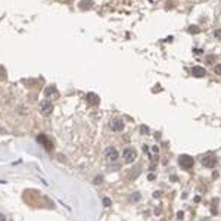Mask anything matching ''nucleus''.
Listing matches in <instances>:
<instances>
[{"instance_id": "17", "label": "nucleus", "mask_w": 221, "mask_h": 221, "mask_svg": "<svg viewBox=\"0 0 221 221\" xmlns=\"http://www.w3.org/2000/svg\"><path fill=\"white\" fill-rule=\"evenodd\" d=\"M103 205L105 206H110V199L109 198H103Z\"/></svg>"}, {"instance_id": "11", "label": "nucleus", "mask_w": 221, "mask_h": 221, "mask_svg": "<svg viewBox=\"0 0 221 221\" xmlns=\"http://www.w3.org/2000/svg\"><path fill=\"white\" fill-rule=\"evenodd\" d=\"M91 5H93V0H81L80 2V9H83V11L90 9Z\"/></svg>"}, {"instance_id": "2", "label": "nucleus", "mask_w": 221, "mask_h": 221, "mask_svg": "<svg viewBox=\"0 0 221 221\" xmlns=\"http://www.w3.org/2000/svg\"><path fill=\"white\" fill-rule=\"evenodd\" d=\"M122 158L127 164H131V162H134V159L137 158V152H136L134 148H127L122 152Z\"/></svg>"}, {"instance_id": "10", "label": "nucleus", "mask_w": 221, "mask_h": 221, "mask_svg": "<svg viewBox=\"0 0 221 221\" xmlns=\"http://www.w3.org/2000/svg\"><path fill=\"white\" fill-rule=\"evenodd\" d=\"M44 95H46V97H50V96H56V95H58L56 87H55V86H49V87H46V90H44Z\"/></svg>"}, {"instance_id": "12", "label": "nucleus", "mask_w": 221, "mask_h": 221, "mask_svg": "<svg viewBox=\"0 0 221 221\" xmlns=\"http://www.w3.org/2000/svg\"><path fill=\"white\" fill-rule=\"evenodd\" d=\"M205 62H206V64H209V65L215 64V56H214V55H209V56H206V58H205Z\"/></svg>"}, {"instance_id": "15", "label": "nucleus", "mask_w": 221, "mask_h": 221, "mask_svg": "<svg viewBox=\"0 0 221 221\" xmlns=\"http://www.w3.org/2000/svg\"><path fill=\"white\" fill-rule=\"evenodd\" d=\"M139 199H140V195H139V193H136V195H131V196H130V202L139 200Z\"/></svg>"}, {"instance_id": "19", "label": "nucleus", "mask_w": 221, "mask_h": 221, "mask_svg": "<svg viewBox=\"0 0 221 221\" xmlns=\"http://www.w3.org/2000/svg\"><path fill=\"white\" fill-rule=\"evenodd\" d=\"M190 32H195V34H196V32H199V30H198V27H193V25H192V27H190V30H189Z\"/></svg>"}, {"instance_id": "16", "label": "nucleus", "mask_w": 221, "mask_h": 221, "mask_svg": "<svg viewBox=\"0 0 221 221\" xmlns=\"http://www.w3.org/2000/svg\"><path fill=\"white\" fill-rule=\"evenodd\" d=\"M102 181H103V177H102V175H97V177H95V181H93V183H95V184H100Z\"/></svg>"}, {"instance_id": "24", "label": "nucleus", "mask_w": 221, "mask_h": 221, "mask_svg": "<svg viewBox=\"0 0 221 221\" xmlns=\"http://www.w3.org/2000/svg\"><path fill=\"white\" fill-rule=\"evenodd\" d=\"M65 2H72V0H65Z\"/></svg>"}, {"instance_id": "7", "label": "nucleus", "mask_w": 221, "mask_h": 221, "mask_svg": "<svg viewBox=\"0 0 221 221\" xmlns=\"http://www.w3.org/2000/svg\"><path fill=\"white\" fill-rule=\"evenodd\" d=\"M106 158H108L109 161H116V159H118V152H116V149H115V148L106 149Z\"/></svg>"}, {"instance_id": "21", "label": "nucleus", "mask_w": 221, "mask_h": 221, "mask_svg": "<svg viewBox=\"0 0 221 221\" xmlns=\"http://www.w3.org/2000/svg\"><path fill=\"white\" fill-rule=\"evenodd\" d=\"M161 196V192H155L154 193V198H159Z\"/></svg>"}, {"instance_id": "14", "label": "nucleus", "mask_w": 221, "mask_h": 221, "mask_svg": "<svg viewBox=\"0 0 221 221\" xmlns=\"http://www.w3.org/2000/svg\"><path fill=\"white\" fill-rule=\"evenodd\" d=\"M0 78H6V69L2 65H0Z\"/></svg>"}, {"instance_id": "20", "label": "nucleus", "mask_w": 221, "mask_h": 221, "mask_svg": "<svg viewBox=\"0 0 221 221\" xmlns=\"http://www.w3.org/2000/svg\"><path fill=\"white\" fill-rule=\"evenodd\" d=\"M183 215H184V214H183L181 211H180V212H177V218H180V220H181V218H183Z\"/></svg>"}, {"instance_id": "23", "label": "nucleus", "mask_w": 221, "mask_h": 221, "mask_svg": "<svg viewBox=\"0 0 221 221\" xmlns=\"http://www.w3.org/2000/svg\"><path fill=\"white\" fill-rule=\"evenodd\" d=\"M215 37H221V31H215Z\"/></svg>"}, {"instance_id": "3", "label": "nucleus", "mask_w": 221, "mask_h": 221, "mask_svg": "<svg viewBox=\"0 0 221 221\" xmlns=\"http://www.w3.org/2000/svg\"><path fill=\"white\" fill-rule=\"evenodd\" d=\"M178 162H180V165H181L184 169H190V168L193 167V164H195V161H193V158L189 156V155H181L180 159H178Z\"/></svg>"}, {"instance_id": "18", "label": "nucleus", "mask_w": 221, "mask_h": 221, "mask_svg": "<svg viewBox=\"0 0 221 221\" xmlns=\"http://www.w3.org/2000/svg\"><path fill=\"white\" fill-rule=\"evenodd\" d=\"M215 74H217V75H221V64H218V65L215 66Z\"/></svg>"}, {"instance_id": "6", "label": "nucleus", "mask_w": 221, "mask_h": 221, "mask_svg": "<svg viewBox=\"0 0 221 221\" xmlns=\"http://www.w3.org/2000/svg\"><path fill=\"white\" fill-rule=\"evenodd\" d=\"M202 164L203 165H205V167H208V168H212V167H214L215 165V158L214 156H203L202 158Z\"/></svg>"}, {"instance_id": "8", "label": "nucleus", "mask_w": 221, "mask_h": 221, "mask_svg": "<svg viewBox=\"0 0 221 221\" xmlns=\"http://www.w3.org/2000/svg\"><path fill=\"white\" fill-rule=\"evenodd\" d=\"M86 99H87V102L90 105H97L99 103V96L96 95V93H87Z\"/></svg>"}, {"instance_id": "1", "label": "nucleus", "mask_w": 221, "mask_h": 221, "mask_svg": "<svg viewBox=\"0 0 221 221\" xmlns=\"http://www.w3.org/2000/svg\"><path fill=\"white\" fill-rule=\"evenodd\" d=\"M40 110H41V114H43L44 116H49L50 114L53 112V105H52V102H50L49 99L41 100V102H40Z\"/></svg>"}, {"instance_id": "13", "label": "nucleus", "mask_w": 221, "mask_h": 221, "mask_svg": "<svg viewBox=\"0 0 221 221\" xmlns=\"http://www.w3.org/2000/svg\"><path fill=\"white\" fill-rule=\"evenodd\" d=\"M140 133H142L143 136H146V134H149V128H148L146 125H142V127H140Z\"/></svg>"}, {"instance_id": "9", "label": "nucleus", "mask_w": 221, "mask_h": 221, "mask_svg": "<svg viewBox=\"0 0 221 221\" xmlns=\"http://www.w3.org/2000/svg\"><path fill=\"white\" fill-rule=\"evenodd\" d=\"M37 140L43 143V144H44V148H46L47 150H50V149H52V143H50V142L47 140V137H46L44 134H40L38 137H37Z\"/></svg>"}, {"instance_id": "4", "label": "nucleus", "mask_w": 221, "mask_h": 221, "mask_svg": "<svg viewBox=\"0 0 221 221\" xmlns=\"http://www.w3.org/2000/svg\"><path fill=\"white\" fill-rule=\"evenodd\" d=\"M110 130L112 131H122L124 130V121L122 120H114L112 122H110Z\"/></svg>"}, {"instance_id": "22", "label": "nucleus", "mask_w": 221, "mask_h": 221, "mask_svg": "<svg viewBox=\"0 0 221 221\" xmlns=\"http://www.w3.org/2000/svg\"><path fill=\"white\" fill-rule=\"evenodd\" d=\"M0 221H6V217L3 214H0Z\"/></svg>"}, {"instance_id": "5", "label": "nucleus", "mask_w": 221, "mask_h": 221, "mask_svg": "<svg viewBox=\"0 0 221 221\" xmlns=\"http://www.w3.org/2000/svg\"><path fill=\"white\" fill-rule=\"evenodd\" d=\"M192 75L193 77H198V78H202L206 75V71H205V68H202V66H193Z\"/></svg>"}]
</instances>
